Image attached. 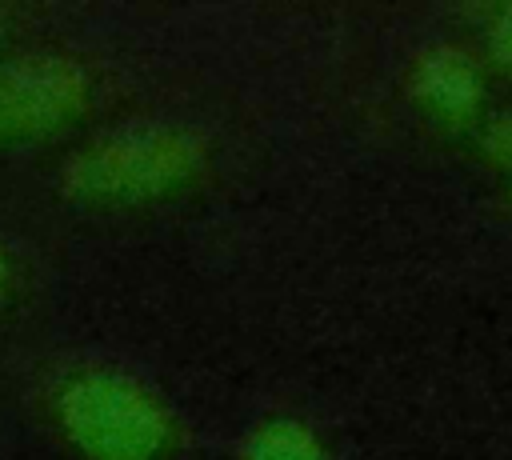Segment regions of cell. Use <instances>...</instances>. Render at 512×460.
Wrapping results in <instances>:
<instances>
[{
    "mask_svg": "<svg viewBox=\"0 0 512 460\" xmlns=\"http://www.w3.org/2000/svg\"><path fill=\"white\" fill-rule=\"evenodd\" d=\"M208 164L204 140L184 124H120L80 144L60 168V192L84 208H144L180 196Z\"/></svg>",
    "mask_w": 512,
    "mask_h": 460,
    "instance_id": "obj_1",
    "label": "cell"
},
{
    "mask_svg": "<svg viewBox=\"0 0 512 460\" xmlns=\"http://www.w3.org/2000/svg\"><path fill=\"white\" fill-rule=\"evenodd\" d=\"M48 416L84 460H164L176 448L168 404L120 368L68 372L48 396Z\"/></svg>",
    "mask_w": 512,
    "mask_h": 460,
    "instance_id": "obj_2",
    "label": "cell"
},
{
    "mask_svg": "<svg viewBox=\"0 0 512 460\" xmlns=\"http://www.w3.org/2000/svg\"><path fill=\"white\" fill-rule=\"evenodd\" d=\"M92 100L84 64L64 52L0 60V144L48 140L76 124Z\"/></svg>",
    "mask_w": 512,
    "mask_h": 460,
    "instance_id": "obj_3",
    "label": "cell"
},
{
    "mask_svg": "<svg viewBox=\"0 0 512 460\" xmlns=\"http://www.w3.org/2000/svg\"><path fill=\"white\" fill-rule=\"evenodd\" d=\"M408 92L428 116L444 124H468L484 104V72L472 52L456 44H432L412 60Z\"/></svg>",
    "mask_w": 512,
    "mask_h": 460,
    "instance_id": "obj_4",
    "label": "cell"
},
{
    "mask_svg": "<svg viewBox=\"0 0 512 460\" xmlns=\"http://www.w3.org/2000/svg\"><path fill=\"white\" fill-rule=\"evenodd\" d=\"M240 460H328V452L308 424L292 416H268L244 436Z\"/></svg>",
    "mask_w": 512,
    "mask_h": 460,
    "instance_id": "obj_5",
    "label": "cell"
},
{
    "mask_svg": "<svg viewBox=\"0 0 512 460\" xmlns=\"http://www.w3.org/2000/svg\"><path fill=\"white\" fill-rule=\"evenodd\" d=\"M484 44H488V56L504 72H512V4H500V8L488 12V20H484Z\"/></svg>",
    "mask_w": 512,
    "mask_h": 460,
    "instance_id": "obj_6",
    "label": "cell"
},
{
    "mask_svg": "<svg viewBox=\"0 0 512 460\" xmlns=\"http://www.w3.org/2000/svg\"><path fill=\"white\" fill-rule=\"evenodd\" d=\"M12 288H16V260H12L8 244L0 240V304L12 296Z\"/></svg>",
    "mask_w": 512,
    "mask_h": 460,
    "instance_id": "obj_7",
    "label": "cell"
},
{
    "mask_svg": "<svg viewBox=\"0 0 512 460\" xmlns=\"http://www.w3.org/2000/svg\"><path fill=\"white\" fill-rule=\"evenodd\" d=\"M0 48H4V12H0Z\"/></svg>",
    "mask_w": 512,
    "mask_h": 460,
    "instance_id": "obj_8",
    "label": "cell"
},
{
    "mask_svg": "<svg viewBox=\"0 0 512 460\" xmlns=\"http://www.w3.org/2000/svg\"><path fill=\"white\" fill-rule=\"evenodd\" d=\"M508 176H512V164H508Z\"/></svg>",
    "mask_w": 512,
    "mask_h": 460,
    "instance_id": "obj_9",
    "label": "cell"
}]
</instances>
